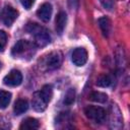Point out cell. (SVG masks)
Masks as SVG:
<instances>
[{
  "mask_svg": "<svg viewBox=\"0 0 130 130\" xmlns=\"http://www.w3.org/2000/svg\"><path fill=\"white\" fill-rule=\"evenodd\" d=\"M25 29L35 37V45L36 46L45 47L50 43L51 38H50L49 31L45 27L41 26L40 24L35 23V22L34 23L29 22V23H27Z\"/></svg>",
  "mask_w": 130,
  "mask_h": 130,
  "instance_id": "cell-1",
  "label": "cell"
},
{
  "mask_svg": "<svg viewBox=\"0 0 130 130\" xmlns=\"http://www.w3.org/2000/svg\"><path fill=\"white\" fill-rule=\"evenodd\" d=\"M84 113L86 117L95 123H103L106 119V111L96 106H88L85 108Z\"/></svg>",
  "mask_w": 130,
  "mask_h": 130,
  "instance_id": "cell-2",
  "label": "cell"
},
{
  "mask_svg": "<svg viewBox=\"0 0 130 130\" xmlns=\"http://www.w3.org/2000/svg\"><path fill=\"white\" fill-rule=\"evenodd\" d=\"M62 63V55L59 52H52L48 56H46L44 60V64L47 70L57 69Z\"/></svg>",
  "mask_w": 130,
  "mask_h": 130,
  "instance_id": "cell-3",
  "label": "cell"
},
{
  "mask_svg": "<svg viewBox=\"0 0 130 130\" xmlns=\"http://www.w3.org/2000/svg\"><path fill=\"white\" fill-rule=\"evenodd\" d=\"M17 15H18V12L13 7L6 5L1 12V20L5 25L10 26L17 18Z\"/></svg>",
  "mask_w": 130,
  "mask_h": 130,
  "instance_id": "cell-4",
  "label": "cell"
},
{
  "mask_svg": "<svg viewBox=\"0 0 130 130\" xmlns=\"http://www.w3.org/2000/svg\"><path fill=\"white\" fill-rule=\"evenodd\" d=\"M49 101L43 95V93L40 91H36L32 95V99H31V105H32V108L37 111V112H43L46 110L47 108V105H48Z\"/></svg>",
  "mask_w": 130,
  "mask_h": 130,
  "instance_id": "cell-5",
  "label": "cell"
},
{
  "mask_svg": "<svg viewBox=\"0 0 130 130\" xmlns=\"http://www.w3.org/2000/svg\"><path fill=\"white\" fill-rule=\"evenodd\" d=\"M3 82L8 86H17L22 82V74L18 70H11L3 78Z\"/></svg>",
  "mask_w": 130,
  "mask_h": 130,
  "instance_id": "cell-6",
  "label": "cell"
},
{
  "mask_svg": "<svg viewBox=\"0 0 130 130\" xmlns=\"http://www.w3.org/2000/svg\"><path fill=\"white\" fill-rule=\"evenodd\" d=\"M34 47V44H31L28 41L25 40H19L12 48V55L13 56H22L24 53H26L27 51H29L31 48Z\"/></svg>",
  "mask_w": 130,
  "mask_h": 130,
  "instance_id": "cell-7",
  "label": "cell"
},
{
  "mask_svg": "<svg viewBox=\"0 0 130 130\" xmlns=\"http://www.w3.org/2000/svg\"><path fill=\"white\" fill-rule=\"evenodd\" d=\"M87 61V52L84 48H76L72 53V62L77 66H82Z\"/></svg>",
  "mask_w": 130,
  "mask_h": 130,
  "instance_id": "cell-8",
  "label": "cell"
},
{
  "mask_svg": "<svg viewBox=\"0 0 130 130\" xmlns=\"http://www.w3.org/2000/svg\"><path fill=\"white\" fill-rule=\"evenodd\" d=\"M37 15L39 18L45 22L49 21L52 15V5L50 3H44L40 6V8L37 11Z\"/></svg>",
  "mask_w": 130,
  "mask_h": 130,
  "instance_id": "cell-9",
  "label": "cell"
},
{
  "mask_svg": "<svg viewBox=\"0 0 130 130\" xmlns=\"http://www.w3.org/2000/svg\"><path fill=\"white\" fill-rule=\"evenodd\" d=\"M111 126L113 128H120L122 125H123V122H122V117H121V114L118 110V108H116L115 106L112 107V113H111Z\"/></svg>",
  "mask_w": 130,
  "mask_h": 130,
  "instance_id": "cell-10",
  "label": "cell"
},
{
  "mask_svg": "<svg viewBox=\"0 0 130 130\" xmlns=\"http://www.w3.org/2000/svg\"><path fill=\"white\" fill-rule=\"evenodd\" d=\"M66 22H67V15L65 12L61 11L58 13L57 17H56V31L61 35L66 26Z\"/></svg>",
  "mask_w": 130,
  "mask_h": 130,
  "instance_id": "cell-11",
  "label": "cell"
},
{
  "mask_svg": "<svg viewBox=\"0 0 130 130\" xmlns=\"http://www.w3.org/2000/svg\"><path fill=\"white\" fill-rule=\"evenodd\" d=\"M27 109H28V103H27V101L20 99V100H17L15 102L13 111H14V114L15 115H21L24 112H26Z\"/></svg>",
  "mask_w": 130,
  "mask_h": 130,
  "instance_id": "cell-12",
  "label": "cell"
},
{
  "mask_svg": "<svg viewBox=\"0 0 130 130\" xmlns=\"http://www.w3.org/2000/svg\"><path fill=\"white\" fill-rule=\"evenodd\" d=\"M40 127V124L38 120L34 118H26L22 121L21 125L19 126L20 129H25V130H31V129H38Z\"/></svg>",
  "mask_w": 130,
  "mask_h": 130,
  "instance_id": "cell-13",
  "label": "cell"
},
{
  "mask_svg": "<svg viewBox=\"0 0 130 130\" xmlns=\"http://www.w3.org/2000/svg\"><path fill=\"white\" fill-rule=\"evenodd\" d=\"M99 25L102 29V32L105 37H109V34L111 31V22L109 18L107 17H101L99 18Z\"/></svg>",
  "mask_w": 130,
  "mask_h": 130,
  "instance_id": "cell-14",
  "label": "cell"
},
{
  "mask_svg": "<svg viewBox=\"0 0 130 130\" xmlns=\"http://www.w3.org/2000/svg\"><path fill=\"white\" fill-rule=\"evenodd\" d=\"M11 100V93L6 90H0V109H5Z\"/></svg>",
  "mask_w": 130,
  "mask_h": 130,
  "instance_id": "cell-15",
  "label": "cell"
},
{
  "mask_svg": "<svg viewBox=\"0 0 130 130\" xmlns=\"http://www.w3.org/2000/svg\"><path fill=\"white\" fill-rule=\"evenodd\" d=\"M89 100L96 103H106L108 100V95L101 91H93L89 94Z\"/></svg>",
  "mask_w": 130,
  "mask_h": 130,
  "instance_id": "cell-16",
  "label": "cell"
},
{
  "mask_svg": "<svg viewBox=\"0 0 130 130\" xmlns=\"http://www.w3.org/2000/svg\"><path fill=\"white\" fill-rule=\"evenodd\" d=\"M112 83H113V80H112L111 76H109V75H101L96 79V85H99L101 87H108Z\"/></svg>",
  "mask_w": 130,
  "mask_h": 130,
  "instance_id": "cell-17",
  "label": "cell"
},
{
  "mask_svg": "<svg viewBox=\"0 0 130 130\" xmlns=\"http://www.w3.org/2000/svg\"><path fill=\"white\" fill-rule=\"evenodd\" d=\"M74 100H75V90H74L73 88H70V89L66 92V94H65V96H64L63 103H64L66 106H70V105L73 104Z\"/></svg>",
  "mask_w": 130,
  "mask_h": 130,
  "instance_id": "cell-18",
  "label": "cell"
},
{
  "mask_svg": "<svg viewBox=\"0 0 130 130\" xmlns=\"http://www.w3.org/2000/svg\"><path fill=\"white\" fill-rule=\"evenodd\" d=\"M6 42H7V35L5 31L3 30H0V52L3 51L5 45H6Z\"/></svg>",
  "mask_w": 130,
  "mask_h": 130,
  "instance_id": "cell-19",
  "label": "cell"
},
{
  "mask_svg": "<svg viewBox=\"0 0 130 130\" xmlns=\"http://www.w3.org/2000/svg\"><path fill=\"white\" fill-rule=\"evenodd\" d=\"M102 5L108 9V10H112L114 8V0H100Z\"/></svg>",
  "mask_w": 130,
  "mask_h": 130,
  "instance_id": "cell-20",
  "label": "cell"
},
{
  "mask_svg": "<svg viewBox=\"0 0 130 130\" xmlns=\"http://www.w3.org/2000/svg\"><path fill=\"white\" fill-rule=\"evenodd\" d=\"M20 2H21L22 6H23L25 9H29V8L32 6L35 0H20Z\"/></svg>",
  "mask_w": 130,
  "mask_h": 130,
  "instance_id": "cell-21",
  "label": "cell"
}]
</instances>
